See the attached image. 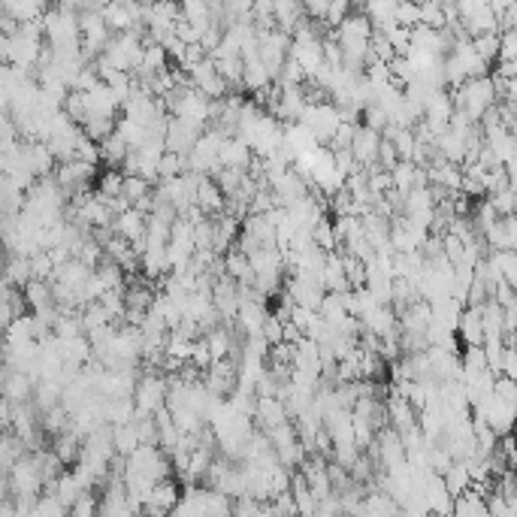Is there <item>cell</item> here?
I'll return each instance as SVG.
<instances>
[{
    "instance_id": "cell-1",
    "label": "cell",
    "mask_w": 517,
    "mask_h": 517,
    "mask_svg": "<svg viewBox=\"0 0 517 517\" xmlns=\"http://www.w3.org/2000/svg\"><path fill=\"white\" fill-rule=\"evenodd\" d=\"M381 139H384V134H379V130H372V128H366V124L357 130V137H354V145H351V154L357 158V164L364 167V169L379 164Z\"/></svg>"
},
{
    "instance_id": "cell-2",
    "label": "cell",
    "mask_w": 517,
    "mask_h": 517,
    "mask_svg": "<svg viewBox=\"0 0 517 517\" xmlns=\"http://www.w3.org/2000/svg\"><path fill=\"white\" fill-rule=\"evenodd\" d=\"M218 161H221V167L224 169H242V173H248L251 161H255V152H251V145L242 137H233V139H227L224 143Z\"/></svg>"
},
{
    "instance_id": "cell-3",
    "label": "cell",
    "mask_w": 517,
    "mask_h": 517,
    "mask_svg": "<svg viewBox=\"0 0 517 517\" xmlns=\"http://www.w3.org/2000/svg\"><path fill=\"white\" fill-rule=\"evenodd\" d=\"M463 339V349H484V317H482V309H472L466 306V312L460 317V333Z\"/></svg>"
},
{
    "instance_id": "cell-4",
    "label": "cell",
    "mask_w": 517,
    "mask_h": 517,
    "mask_svg": "<svg viewBox=\"0 0 517 517\" xmlns=\"http://www.w3.org/2000/svg\"><path fill=\"white\" fill-rule=\"evenodd\" d=\"M182 502V493H179V487H176L173 478H167V482H161V484H154V490H152V497L149 502H145V508L143 512H164V514H173L176 512V505Z\"/></svg>"
},
{
    "instance_id": "cell-5",
    "label": "cell",
    "mask_w": 517,
    "mask_h": 517,
    "mask_svg": "<svg viewBox=\"0 0 517 517\" xmlns=\"http://www.w3.org/2000/svg\"><path fill=\"white\" fill-rule=\"evenodd\" d=\"M255 420L261 424V430H276V427L287 424V405L282 400H276V396H267V400H257V415Z\"/></svg>"
},
{
    "instance_id": "cell-6",
    "label": "cell",
    "mask_w": 517,
    "mask_h": 517,
    "mask_svg": "<svg viewBox=\"0 0 517 517\" xmlns=\"http://www.w3.org/2000/svg\"><path fill=\"white\" fill-rule=\"evenodd\" d=\"M113 227H115L118 236H124V239L130 242V246L149 236V218H145L143 212H137V209H130V212H124L121 218H115Z\"/></svg>"
},
{
    "instance_id": "cell-7",
    "label": "cell",
    "mask_w": 517,
    "mask_h": 517,
    "mask_svg": "<svg viewBox=\"0 0 517 517\" xmlns=\"http://www.w3.org/2000/svg\"><path fill=\"white\" fill-rule=\"evenodd\" d=\"M0 12L10 19H16L19 25H31V21H43V16H46V6L36 4V0H25V4H19V0H4L0 4Z\"/></svg>"
},
{
    "instance_id": "cell-8",
    "label": "cell",
    "mask_w": 517,
    "mask_h": 517,
    "mask_svg": "<svg viewBox=\"0 0 517 517\" xmlns=\"http://www.w3.org/2000/svg\"><path fill=\"white\" fill-rule=\"evenodd\" d=\"M442 482H445V487H448V493H450V497H454V499H460L463 493H466L469 487H472L469 466H466V463H460V460H457L454 466H450V469L445 472V475H442Z\"/></svg>"
},
{
    "instance_id": "cell-9",
    "label": "cell",
    "mask_w": 517,
    "mask_h": 517,
    "mask_svg": "<svg viewBox=\"0 0 517 517\" xmlns=\"http://www.w3.org/2000/svg\"><path fill=\"white\" fill-rule=\"evenodd\" d=\"M324 317V321L330 324V327H342L345 317H351L349 312H345V302H342V294H327L321 302V312H317Z\"/></svg>"
},
{
    "instance_id": "cell-10",
    "label": "cell",
    "mask_w": 517,
    "mask_h": 517,
    "mask_svg": "<svg viewBox=\"0 0 517 517\" xmlns=\"http://www.w3.org/2000/svg\"><path fill=\"white\" fill-rule=\"evenodd\" d=\"M472 46H475L478 58L487 64L499 61V49H502V34H484V36H475L472 40Z\"/></svg>"
},
{
    "instance_id": "cell-11",
    "label": "cell",
    "mask_w": 517,
    "mask_h": 517,
    "mask_svg": "<svg viewBox=\"0 0 517 517\" xmlns=\"http://www.w3.org/2000/svg\"><path fill=\"white\" fill-rule=\"evenodd\" d=\"M152 194V184L143 179V176H124V197L130 203H139L143 197Z\"/></svg>"
},
{
    "instance_id": "cell-12",
    "label": "cell",
    "mask_w": 517,
    "mask_h": 517,
    "mask_svg": "<svg viewBox=\"0 0 517 517\" xmlns=\"http://www.w3.org/2000/svg\"><path fill=\"white\" fill-rule=\"evenodd\" d=\"M263 339L270 342V349H276V345L285 342V321L276 312H270L267 324H263Z\"/></svg>"
},
{
    "instance_id": "cell-13",
    "label": "cell",
    "mask_w": 517,
    "mask_h": 517,
    "mask_svg": "<svg viewBox=\"0 0 517 517\" xmlns=\"http://www.w3.org/2000/svg\"><path fill=\"white\" fill-rule=\"evenodd\" d=\"M396 21H400L403 27H420V4H400L396 6Z\"/></svg>"
},
{
    "instance_id": "cell-14",
    "label": "cell",
    "mask_w": 517,
    "mask_h": 517,
    "mask_svg": "<svg viewBox=\"0 0 517 517\" xmlns=\"http://www.w3.org/2000/svg\"><path fill=\"white\" fill-rule=\"evenodd\" d=\"M70 517H100L98 497H94V493H85V497L70 508Z\"/></svg>"
},
{
    "instance_id": "cell-15",
    "label": "cell",
    "mask_w": 517,
    "mask_h": 517,
    "mask_svg": "<svg viewBox=\"0 0 517 517\" xmlns=\"http://www.w3.org/2000/svg\"><path fill=\"white\" fill-rule=\"evenodd\" d=\"M191 364L200 369V372H209L212 364H215V357H212V351H209V345H206V339H197L194 354H191Z\"/></svg>"
},
{
    "instance_id": "cell-16",
    "label": "cell",
    "mask_w": 517,
    "mask_h": 517,
    "mask_svg": "<svg viewBox=\"0 0 517 517\" xmlns=\"http://www.w3.org/2000/svg\"><path fill=\"white\" fill-rule=\"evenodd\" d=\"M182 19L184 21H203V19H212V6L200 4V0H191V4L182 6Z\"/></svg>"
},
{
    "instance_id": "cell-17",
    "label": "cell",
    "mask_w": 517,
    "mask_h": 517,
    "mask_svg": "<svg viewBox=\"0 0 517 517\" xmlns=\"http://www.w3.org/2000/svg\"><path fill=\"white\" fill-rule=\"evenodd\" d=\"M315 315H317V312H312V309H306V306H291V324H297L302 333H306L309 324L315 321Z\"/></svg>"
},
{
    "instance_id": "cell-18",
    "label": "cell",
    "mask_w": 517,
    "mask_h": 517,
    "mask_svg": "<svg viewBox=\"0 0 517 517\" xmlns=\"http://www.w3.org/2000/svg\"><path fill=\"white\" fill-rule=\"evenodd\" d=\"M161 46H164V49H167V55H169V58H176V61H179V64L184 61V51H188V46H184V43H182L176 34H169L167 40L161 43Z\"/></svg>"
},
{
    "instance_id": "cell-19",
    "label": "cell",
    "mask_w": 517,
    "mask_h": 517,
    "mask_svg": "<svg viewBox=\"0 0 517 517\" xmlns=\"http://www.w3.org/2000/svg\"><path fill=\"white\" fill-rule=\"evenodd\" d=\"M302 339H306V333H302V330L297 327V324L287 321V324H285V342H287V345H300Z\"/></svg>"
}]
</instances>
